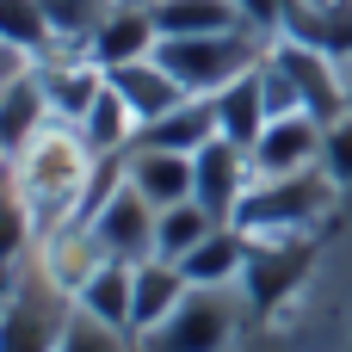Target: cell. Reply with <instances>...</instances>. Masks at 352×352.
<instances>
[{"mask_svg": "<svg viewBox=\"0 0 352 352\" xmlns=\"http://www.w3.org/2000/svg\"><path fill=\"white\" fill-rule=\"evenodd\" d=\"M50 124H56V111H50V93H43L37 68L6 56V80H0V142H6V161L25 155Z\"/></svg>", "mask_w": 352, "mask_h": 352, "instance_id": "obj_8", "label": "cell"}, {"mask_svg": "<svg viewBox=\"0 0 352 352\" xmlns=\"http://www.w3.org/2000/svg\"><path fill=\"white\" fill-rule=\"evenodd\" d=\"M322 173H328L340 192H352V111L328 124V142H322Z\"/></svg>", "mask_w": 352, "mask_h": 352, "instance_id": "obj_26", "label": "cell"}, {"mask_svg": "<svg viewBox=\"0 0 352 352\" xmlns=\"http://www.w3.org/2000/svg\"><path fill=\"white\" fill-rule=\"evenodd\" d=\"M248 260H254V235L235 229V223H217V229L179 260V272H186L192 285H241V278H248Z\"/></svg>", "mask_w": 352, "mask_h": 352, "instance_id": "obj_14", "label": "cell"}, {"mask_svg": "<svg viewBox=\"0 0 352 352\" xmlns=\"http://www.w3.org/2000/svg\"><path fill=\"white\" fill-rule=\"evenodd\" d=\"M136 6H148V0H136Z\"/></svg>", "mask_w": 352, "mask_h": 352, "instance_id": "obj_29", "label": "cell"}, {"mask_svg": "<svg viewBox=\"0 0 352 352\" xmlns=\"http://www.w3.org/2000/svg\"><path fill=\"white\" fill-rule=\"evenodd\" d=\"M155 204L142 198V192H130V179L93 210V217H80L93 235H99V248L111 254V260H130V266H142V260H155Z\"/></svg>", "mask_w": 352, "mask_h": 352, "instance_id": "obj_7", "label": "cell"}, {"mask_svg": "<svg viewBox=\"0 0 352 352\" xmlns=\"http://www.w3.org/2000/svg\"><path fill=\"white\" fill-rule=\"evenodd\" d=\"M130 352H142V346H136V340H130Z\"/></svg>", "mask_w": 352, "mask_h": 352, "instance_id": "obj_28", "label": "cell"}, {"mask_svg": "<svg viewBox=\"0 0 352 352\" xmlns=\"http://www.w3.org/2000/svg\"><path fill=\"white\" fill-rule=\"evenodd\" d=\"M31 68H37L43 93H50L56 124H80V118H87V105L105 93V68H99L87 50H50V56H37Z\"/></svg>", "mask_w": 352, "mask_h": 352, "instance_id": "obj_10", "label": "cell"}, {"mask_svg": "<svg viewBox=\"0 0 352 352\" xmlns=\"http://www.w3.org/2000/svg\"><path fill=\"white\" fill-rule=\"evenodd\" d=\"M186 291H192V278L173 266V260H142L136 266V303H130V340H142V334H155L179 303H186Z\"/></svg>", "mask_w": 352, "mask_h": 352, "instance_id": "obj_15", "label": "cell"}, {"mask_svg": "<svg viewBox=\"0 0 352 352\" xmlns=\"http://www.w3.org/2000/svg\"><path fill=\"white\" fill-rule=\"evenodd\" d=\"M266 56L285 68V80L297 87V105L316 118V124H334L346 118V74H340V56H328L322 43H303V37H272Z\"/></svg>", "mask_w": 352, "mask_h": 352, "instance_id": "obj_6", "label": "cell"}, {"mask_svg": "<svg viewBox=\"0 0 352 352\" xmlns=\"http://www.w3.org/2000/svg\"><path fill=\"white\" fill-rule=\"evenodd\" d=\"M74 130L87 136V148H93V155H130V148L142 142V118L124 105V93H118L111 80H105V93L87 105V118H80Z\"/></svg>", "mask_w": 352, "mask_h": 352, "instance_id": "obj_19", "label": "cell"}, {"mask_svg": "<svg viewBox=\"0 0 352 352\" xmlns=\"http://www.w3.org/2000/svg\"><path fill=\"white\" fill-rule=\"evenodd\" d=\"M266 43H272V37H260L254 25H241V31H210V37H161L155 56H161V68H167L192 99H217L229 80H241V74L260 68Z\"/></svg>", "mask_w": 352, "mask_h": 352, "instance_id": "obj_2", "label": "cell"}, {"mask_svg": "<svg viewBox=\"0 0 352 352\" xmlns=\"http://www.w3.org/2000/svg\"><path fill=\"white\" fill-rule=\"evenodd\" d=\"M111 6L118 0H43V19H50V31H56L62 50H87Z\"/></svg>", "mask_w": 352, "mask_h": 352, "instance_id": "obj_24", "label": "cell"}, {"mask_svg": "<svg viewBox=\"0 0 352 352\" xmlns=\"http://www.w3.org/2000/svg\"><path fill=\"white\" fill-rule=\"evenodd\" d=\"M155 43H161V31H155V12L148 6H136V0H118L111 12H105V25L93 31V43H87V56L111 74V68H124V62H142V56H155Z\"/></svg>", "mask_w": 352, "mask_h": 352, "instance_id": "obj_13", "label": "cell"}, {"mask_svg": "<svg viewBox=\"0 0 352 352\" xmlns=\"http://www.w3.org/2000/svg\"><path fill=\"white\" fill-rule=\"evenodd\" d=\"M0 43L19 62H37V56L62 50L56 31H50V19H43V0H0Z\"/></svg>", "mask_w": 352, "mask_h": 352, "instance_id": "obj_22", "label": "cell"}, {"mask_svg": "<svg viewBox=\"0 0 352 352\" xmlns=\"http://www.w3.org/2000/svg\"><path fill=\"white\" fill-rule=\"evenodd\" d=\"M316 272V235H254V260H248V303L254 322H266L278 303H291L303 291V278Z\"/></svg>", "mask_w": 352, "mask_h": 352, "instance_id": "obj_5", "label": "cell"}, {"mask_svg": "<svg viewBox=\"0 0 352 352\" xmlns=\"http://www.w3.org/2000/svg\"><path fill=\"white\" fill-rule=\"evenodd\" d=\"M322 142H328V124H316L309 111L272 118V124H266V136L254 142V173H260V179L309 173V167H322Z\"/></svg>", "mask_w": 352, "mask_h": 352, "instance_id": "obj_11", "label": "cell"}, {"mask_svg": "<svg viewBox=\"0 0 352 352\" xmlns=\"http://www.w3.org/2000/svg\"><path fill=\"white\" fill-rule=\"evenodd\" d=\"M254 334V303L241 285H192L186 303L142 334V352H241V340Z\"/></svg>", "mask_w": 352, "mask_h": 352, "instance_id": "obj_1", "label": "cell"}, {"mask_svg": "<svg viewBox=\"0 0 352 352\" xmlns=\"http://www.w3.org/2000/svg\"><path fill=\"white\" fill-rule=\"evenodd\" d=\"M241 352H297V346H291V340H278V334H248Z\"/></svg>", "mask_w": 352, "mask_h": 352, "instance_id": "obj_27", "label": "cell"}, {"mask_svg": "<svg viewBox=\"0 0 352 352\" xmlns=\"http://www.w3.org/2000/svg\"><path fill=\"white\" fill-rule=\"evenodd\" d=\"M266 124H272V111H266L260 68H254V74H241V80H229V87L217 93V130H223L235 148H248V155H254V142L266 136Z\"/></svg>", "mask_w": 352, "mask_h": 352, "instance_id": "obj_18", "label": "cell"}, {"mask_svg": "<svg viewBox=\"0 0 352 352\" xmlns=\"http://www.w3.org/2000/svg\"><path fill=\"white\" fill-rule=\"evenodd\" d=\"M340 186L309 167V173H285V179H254V192L241 198V210L229 217L248 235H316L334 210Z\"/></svg>", "mask_w": 352, "mask_h": 352, "instance_id": "obj_3", "label": "cell"}, {"mask_svg": "<svg viewBox=\"0 0 352 352\" xmlns=\"http://www.w3.org/2000/svg\"><path fill=\"white\" fill-rule=\"evenodd\" d=\"M68 316H74V297L56 291L31 260H12L6 316H0V352H56Z\"/></svg>", "mask_w": 352, "mask_h": 352, "instance_id": "obj_4", "label": "cell"}, {"mask_svg": "<svg viewBox=\"0 0 352 352\" xmlns=\"http://www.w3.org/2000/svg\"><path fill=\"white\" fill-rule=\"evenodd\" d=\"M105 80H111V87L124 93V105H130V111L142 118V130H148L155 118H167V111H173L179 99H192V93H186V87H179V80L167 74V68H161V56H142V62H124V68H111Z\"/></svg>", "mask_w": 352, "mask_h": 352, "instance_id": "obj_16", "label": "cell"}, {"mask_svg": "<svg viewBox=\"0 0 352 352\" xmlns=\"http://www.w3.org/2000/svg\"><path fill=\"white\" fill-rule=\"evenodd\" d=\"M161 37H210V31H241L248 12L235 0H148Z\"/></svg>", "mask_w": 352, "mask_h": 352, "instance_id": "obj_20", "label": "cell"}, {"mask_svg": "<svg viewBox=\"0 0 352 352\" xmlns=\"http://www.w3.org/2000/svg\"><path fill=\"white\" fill-rule=\"evenodd\" d=\"M192 179H198V192H192V198L229 223V217L241 210V198L254 192V179H260V173H254V155H248V148H235L229 136H217V142H204V148L192 155Z\"/></svg>", "mask_w": 352, "mask_h": 352, "instance_id": "obj_9", "label": "cell"}, {"mask_svg": "<svg viewBox=\"0 0 352 352\" xmlns=\"http://www.w3.org/2000/svg\"><path fill=\"white\" fill-rule=\"evenodd\" d=\"M124 179H130V192H142L155 210L186 204V198L198 192V179H192V155H173V148H155V142H136V148L124 155Z\"/></svg>", "mask_w": 352, "mask_h": 352, "instance_id": "obj_12", "label": "cell"}, {"mask_svg": "<svg viewBox=\"0 0 352 352\" xmlns=\"http://www.w3.org/2000/svg\"><path fill=\"white\" fill-rule=\"evenodd\" d=\"M130 303H136V266L130 260H99L93 278L74 291V309L118 328V334H130Z\"/></svg>", "mask_w": 352, "mask_h": 352, "instance_id": "obj_17", "label": "cell"}, {"mask_svg": "<svg viewBox=\"0 0 352 352\" xmlns=\"http://www.w3.org/2000/svg\"><path fill=\"white\" fill-rule=\"evenodd\" d=\"M223 130H217V99H179L167 118H155L148 130H142V142H155V148H173V155H198L204 142H217Z\"/></svg>", "mask_w": 352, "mask_h": 352, "instance_id": "obj_21", "label": "cell"}, {"mask_svg": "<svg viewBox=\"0 0 352 352\" xmlns=\"http://www.w3.org/2000/svg\"><path fill=\"white\" fill-rule=\"evenodd\" d=\"M56 352H130V334H118V328H105V322H93V316L74 309Z\"/></svg>", "mask_w": 352, "mask_h": 352, "instance_id": "obj_25", "label": "cell"}, {"mask_svg": "<svg viewBox=\"0 0 352 352\" xmlns=\"http://www.w3.org/2000/svg\"><path fill=\"white\" fill-rule=\"evenodd\" d=\"M217 223H223V217H217V210H204L198 198H186V204H167V210L155 217V254L179 266V260H186V254H192V248H198V241H204Z\"/></svg>", "mask_w": 352, "mask_h": 352, "instance_id": "obj_23", "label": "cell"}]
</instances>
